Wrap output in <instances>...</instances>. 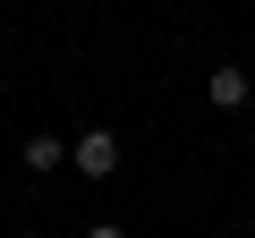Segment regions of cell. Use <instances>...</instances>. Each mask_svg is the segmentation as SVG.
I'll return each mask as SVG.
<instances>
[{
	"label": "cell",
	"instance_id": "1",
	"mask_svg": "<svg viewBox=\"0 0 255 238\" xmlns=\"http://www.w3.org/2000/svg\"><path fill=\"white\" fill-rule=\"evenodd\" d=\"M68 162H77L85 179H111V170H119V136H111V128H85V136H68Z\"/></svg>",
	"mask_w": 255,
	"mask_h": 238
},
{
	"label": "cell",
	"instance_id": "2",
	"mask_svg": "<svg viewBox=\"0 0 255 238\" xmlns=\"http://www.w3.org/2000/svg\"><path fill=\"white\" fill-rule=\"evenodd\" d=\"M247 94H255L247 68H213V77H204V102H213V111H247Z\"/></svg>",
	"mask_w": 255,
	"mask_h": 238
},
{
	"label": "cell",
	"instance_id": "3",
	"mask_svg": "<svg viewBox=\"0 0 255 238\" xmlns=\"http://www.w3.org/2000/svg\"><path fill=\"white\" fill-rule=\"evenodd\" d=\"M17 162L43 179V170H60V162H68V145H60V136H26V145H17Z\"/></svg>",
	"mask_w": 255,
	"mask_h": 238
},
{
	"label": "cell",
	"instance_id": "4",
	"mask_svg": "<svg viewBox=\"0 0 255 238\" xmlns=\"http://www.w3.org/2000/svg\"><path fill=\"white\" fill-rule=\"evenodd\" d=\"M85 238H128V230H119V221H94V230H85Z\"/></svg>",
	"mask_w": 255,
	"mask_h": 238
},
{
	"label": "cell",
	"instance_id": "5",
	"mask_svg": "<svg viewBox=\"0 0 255 238\" xmlns=\"http://www.w3.org/2000/svg\"><path fill=\"white\" fill-rule=\"evenodd\" d=\"M247 238H255V213H247Z\"/></svg>",
	"mask_w": 255,
	"mask_h": 238
}]
</instances>
